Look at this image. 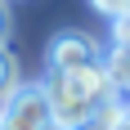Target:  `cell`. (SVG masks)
Listing matches in <instances>:
<instances>
[{
    "mask_svg": "<svg viewBox=\"0 0 130 130\" xmlns=\"http://www.w3.org/2000/svg\"><path fill=\"white\" fill-rule=\"evenodd\" d=\"M0 130H54L45 85H23V90H13L9 103H5V112H0Z\"/></svg>",
    "mask_w": 130,
    "mask_h": 130,
    "instance_id": "cell-1",
    "label": "cell"
},
{
    "mask_svg": "<svg viewBox=\"0 0 130 130\" xmlns=\"http://www.w3.org/2000/svg\"><path fill=\"white\" fill-rule=\"evenodd\" d=\"M45 85H54V90H63V94H72V99H81V103H90V108H99V103H108L112 99V76H108V67L103 63H90V67H76V72H50V81Z\"/></svg>",
    "mask_w": 130,
    "mask_h": 130,
    "instance_id": "cell-2",
    "label": "cell"
},
{
    "mask_svg": "<svg viewBox=\"0 0 130 130\" xmlns=\"http://www.w3.org/2000/svg\"><path fill=\"white\" fill-rule=\"evenodd\" d=\"M90 63H103V54L90 36L81 31H58L50 40V72H76V67H90Z\"/></svg>",
    "mask_w": 130,
    "mask_h": 130,
    "instance_id": "cell-3",
    "label": "cell"
},
{
    "mask_svg": "<svg viewBox=\"0 0 130 130\" xmlns=\"http://www.w3.org/2000/svg\"><path fill=\"white\" fill-rule=\"evenodd\" d=\"M45 94H50V117H54V130H81L85 121H94V112H99V108L81 103V99H72V94L54 90V85H45Z\"/></svg>",
    "mask_w": 130,
    "mask_h": 130,
    "instance_id": "cell-4",
    "label": "cell"
},
{
    "mask_svg": "<svg viewBox=\"0 0 130 130\" xmlns=\"http://www.w3.org/2000/svg\"><path fill=\"white\" fill-rule=\"evenodd\" d=\"M103 67H108V76H112V90L130 99V50H117L112 45V54H103Z\"/></svg>",
    "mask_w": 130,
    "mask_h": 130,
    "instance_id": "cell-5",
    "label": "cell"
},
{
    "mask_svg": "<svg viewBox=\"0 0 130 130\" xmlns=\"http://www.w3.org/2000/svg\"><path fill=\"white\" fill-rule=\"evenodd\" d=\"M13 81H18V67H13L9 50L0 45V94H5V90H13Z\"/></svg>",
    "mask_w": 130,
    "mask_h": 130,
    "instance_id": "cell-6",
    "label": "cell"
},
{
    "mask_svg": "<svg viewBox=\"0 0 130 130\" xmlns=\"http://www.w3.org/2000/svg\"><path fill=\"white\" fill-rule=\"evenodd\" d=\"M112 45L117 50H130V13H121L117 23H112Z\"/></svg>",
    "mask_w": 130,
    "mask_h": 130,
    "instance_id": "cell-7",
    "label": "cell"
},
{
    "mask_svg": "<svg viewBox=\"0 0 130 130\" xmlns=\"http://www.w3.org/2000/svg\"><path fill=\"white\" fill-rule=\"evenodd\" d=\"M94 9H99V13H108V18L117 23L121 13H126V0H94Z\"/></svg>",
    "mask_w": 130,
    "mask_h": 130,
    "instance_id": "cell-8",
    "label": "cell"
},
{
    "mask_svg": "<svg viewBox=\"0 0 130 130\" xmlns=\"http://www.w3.org/2000/svg\"><path fill=\"white\" fill-rule=\"evenodd\" d=\"M9 36V9H5V0H0V40Z\"/></svg>",
    "mask_w": 130,
    "mask_h": 130,
    "instance_id": "cell-9",
    "label": "cell"
},
{
    "mask_svg": "<svg viewBox=\"0 0 130 130\" xmlns=\"http://www.w3.org/2000/svg\"><path fill=\"white\" fill-rule=\"evenodd\" d=\"M117 130H130V108L121 112V121H117Z\"/></svg>",
    "mask_w": 130,
    "mask_h": 130,
    "instance_id": "cell-10",
    "label": "cell"
},
{
    "mask_svg": "<svg viewBox=\"0 0 130 130\" xmlns=\"http://www.w3.org/2000/svg\"><path fill=\"white\" fill-rule=\"evenodd\" d=\"M126 13H130V0H126Z\"/></svg>",
    "mask_w": 130,
    "mask_h": 130,
    "instance_id": "cell-11",
    "label": "cell"
}]
</instances>
